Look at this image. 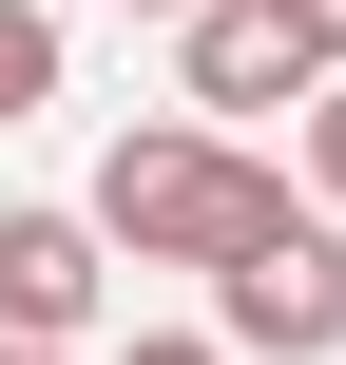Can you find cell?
Returning a JSON list of instances; mask_svg holds the SVG:
<instances>
[{
	"mask_svg": "<svg viewBox=\"0 0 346 365\" xmlns=\"http://www.w3.org/2000/svg\"><path fill=\"white\" fill-rule=\"evenodd\" d=\"M270 231H289V173L231 154L212 115H135V135L96 154V250H116V269H193V289H231Z\"/></svg>",
	"mask_w": 346,
	"mask_h": 365,
	"instance_id": "1",
	"label": "cell"
},
{
	"mask_svg": "<svg viewBox=\"0 0 346 365\" xmlns=\"http://www.w3.org/2000/svg\"><path fill=\"white\" fill-rule=\"evenodd\" d=\"M212 346L231 365H346V231L327 212H289V231L212 289Z\"/></svg>",
	"mask_w": 346,
	"mask_h": 365,
	"instance_id": "2",
	"label": "cell"
},
{
	"mask_svg": "<svg viewBox=\"0 0 346 365\" xmlns=\"http://www.w3.org/2000/svg\"><path fill=\"white\" fill-rule=\"evenodd\" d=\"M96 308H116V250H96V212H0V346H96Z\"/></svg>",
	"mask_w": 346,
	"mask_h": 365,
	"instance_id": "3",
	"label": "cell"
},
{
	"mask_svg": "<svg viewBox=\"0 0 346 365\" xmlns=\"http://www.w3.org/2000/svg\"><path fill=\"white\" fill-rule=\"evenodd\" d=\"M173 77H193V115H308V96H327L308 38H289V0H212V19H173Z\"/></svg>",
	"mask_w": 346,
	"mask_h": 365,
	"instance_id": "4",
	"label": "cell"
},
{
	"mask_svg": "<svg viewBox=\"0 0 346 365\" xmlns=\"http://www.w3.org/2000/svg\"><path fill=\"white\" fill-rule=\"evenodd\" d=\"M58 115V0H0V135Z\"/></svg>",
	"mask_w": 346,
	"mask_h": 365,
	"instance_id": "5",
	"label": "cell"
},
{
	"mask_svg": "<svg viewBox=\"0 0 346 365\" xmlns=\"http://www.w3.org/2000/svg\"><path fill=\"white\" fill-rule=\"evenodd\" d=\"M308 212H327V231H346V77H327V96H308Z\"/></svg>",
	"mask_w": 346,
	"mask_h": 365,
	"instance_id": "6",
	"label": "cell"
},
{
	"mask_svg": "<svg viewBox=\"0 0 346 365\" xmlns=\"http://www.w3.org/2000/svg\"><path fill=\"white\" fill-rule=\"evenodd\" d=\"M289 38H308V77H346V0H289Z\"/></svg>",
	"mask_w": 346,
	"mask_h": 365,
	"instance_id": "7",
	"label": "cell"
},
{
	"mask_svg": "<svg viewBox=\"0 0 346 365\" xmlns=\"http://www.w3.org/2000/svg\"><path fill=\"white\" fill-rule=\"evenodd\" d=\"M116 365H231V346H212V327H135Z\"/></svg>",
	"mask_w": 346,
	"mask_h": 365,
	"instance_id": "8",
	"label": "cell"
},
{
	"mask_svg": "<svg viewBox=\"0 0 346 365\" xmlns=\"http://www.w3.org/2000/svg\"><path fill=\"white\" fill-rule=\"evenodd\" d=\"M135 19H212V0H135Z\"/></svg>",
	"mask_w": 346,
	"mask_h": 365,
	"instance_id": "9",
	"label": "cell"
},
{
	"mask_svg": "<svg viewBox=\"0 0 346 365\" xmlns=\"http://www.w3.org/2000/svg\"><path fill=\"white\" fill-rule=\"evenodd\" d=\"M0 365H58V346H0Z\"/></svg>",
	"mask_w": 346,
	"mask_h": 365,
	"instance_id": "10",
	"label": "cell"
}]
</instances>
